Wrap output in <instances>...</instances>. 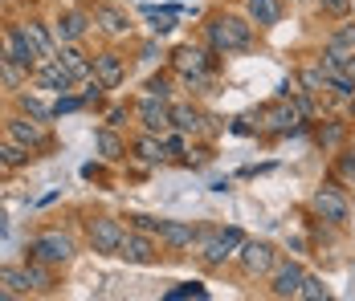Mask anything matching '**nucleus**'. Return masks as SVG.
<instances>
[{"mask_svg":"<svg viewBox=\"0 0 355 301\" xmlns=\"http://www.w3.org/2000/svg\"><path fill=\"white\" fill-rule=\"evenodd\" d=\"M205 45L216 57L245 53V49H253V21L237 17V12H213L209 25H205Z\"/></svg>","mask_w":355,"mask_h":301,"instance_id":"obj_1","label":"nucleus"},{"mask_svg":"<svg viewBox=\"0 0 355 301\" xmlns=\"http://www.w3.org/2000/svg\"><path fill=\"white\" fill-rule=\"evenodd\" d=\"M241 244H245L241 228H213V224H200V228H196L192 253H196V261H200L205 268H220L229 257H237Z\"/></svg>","mask_w":355,"mask_h":301,"instance_id":"obj_2","label":"nucleus"},{"mask_svg":"<svg viewBox=\"0 0 355 301\" xmlns=\"http://www.w3.org/2000/svg\"><path fill=\"white\" fill-rule=\"evenodd\" d=\"M311 216L327 224V228H347L352 224V200H347V192L339 188V183H322L315 188V196H311Z\"/></svg>","mask_w":355,"mask_h":301,"instance_id":"obj_3","label":"nucleus"},{"mask_svg":"<svg viewBox=\"0 0 355 301\" xmlns=\"http://www.w3.org/2000/svg\"><path fill=\"white\" fill-rule=\"evenodd\" d=\"M25 261H45V265L62 268L73 261V240L66 232H58V228H45V232H37L29 244H25Z\"/></svg>","mask_w":355,"mask_h":301,"instance_id":"obj_4","label":"nucleus"},{"mask_svg":"<svg viewBox=\"0 0 355 301\" xmlns=\"http://www.w3.org/2000/svg\"><path fill=\"white\" fill-rule=\"evenodd\" d=\"M4 134H8V138H17V143H25L33 155H41V151H49V147H53V131H49V122L29 118V114H12V118L4 122Z\"/></svg>","mask_w":355,"mask_h":301,"instance_id":"obj_5","label":"nucleus"},{"mask_svg":"<svg viewBox=\"0 0 355 301\" xmlns=\"http://www.w3.org/2000/svg\"><path fill=\"white\" fill-rule=\"evenodd\" d=\"M123 236H127V224H123L119 216H94V220L86 224V240H90V248H94L98 257H119Z\"/></svg>","mask_w":355,"mask_h":301,"instance_id":"obj_6","label":"nucleus"},{"mask_svg":"<svg viewBox=\"0 0 355 301\" xmlns=\"http://www.w3.org/2000/svg\"><path fill=\"white\" fill-rule=\"evenodd\" d=\"M278 261H282V257H278V248H274L270 240H245V244L237 248V265H241L245 277H270Z\"/></svg>","mask_w":355,"mask_h":301,"instance_id":"obj_7","label":"nucleus"},{"mask_svg":"<svg viewBox=\"0 0 355 301\" xmlns=\"http://www.w3.org/2000/svg\"><path fill=\"white\" fill-rule=\"evenodd\" d=\"M298 122H302V114H298L294 98H278V102H270V106H261V110H257V131L294 134V131H298Z\"/></svg>","mask_w":355,"mask_h":301,"instance_id":"obj_8","label":"nucleus"},{"mask_svg":"<svg viewBox=\"0 0 355 301\" xmlns=\"http://www.w3.org/2000/svg\"><path fill=\"white\" fill-rule=\"evenodd\" d=\"M29 82H33L37 90H53V94H73V90H78V77L62 66V57H58V53H53V57H41Z\"/></svg>","mask_w":355,"mask_h":301,"instance_id":"obj_9","label":"nucleus"},{"mask_svg":"<svg viewBox=\"0 0 355 301\" xmlns=\"http://www.w3.org/2000/svg\"><path fill=\"white\" fill-rule=\"evenodd\" d=\"M119 257L127 265H155L159 261V244L151 232H139V228H127L123 244H119Z\"/></svg>","mask_w":355,"mask_h":301,"instance_id":"obj_10","label":"nucleus"},{"mask_svg":"<svg viewBox=\"0 0 355 301\" xmlns=\"http://www.w3.org/2000/svg\"><path fill=\"white\" fill-rule=\"evenodd\" d=\"M135 118H139L143 131H151V134H168V131H172V102L143 94V98L135 102Z\"/></svg>","mask_w":355,"mask_h":301,"instance_id":"obj_11","label":"nucleus"},{"mask_svg":"<svg viewBox=\"0 0 355 301\" xmlns=\"http://www.w3.org/2000/svg\"><path fill=\"white\" fill-rule=\"evenodd\" d=\"M216 53L209 45H180L172 53V73H213Z\"/></svg>","mask_w":355,"mask_h":301,"instance_id":"obj_12","label":"nucleus"},{"mask_svg":"<svg viewBox=\"0 0 355 301\" xmlns=\"http://www.w3.org/2000/svg\"><path fill=\"white\" fill-rule=\"evenodd\" d=\"M302 281H306V268L298 261H278L270 273V298H298Z\"/></svg>","mask_w":355,"mask_h":301,"instance_id":"obj_13","label":"nucleus"},{"mask_svg":"<svg viewBox=\"0 0 355 301\" xmlns=\"http://www.w3.org/2000/svg\"><path fill=\"white\" fill-rule=\"evenodd\" d=\"M4 41H8V62H17V66H25L33 73L37 62H41V53H37V45L29 41L25 25H8V29H4Z\"/></svg>","mask_w":355,"mask_h":301,"instance_id":"obj_14","label":"nucleus"},{"mask_svg":"<svg viewBox=\"0 0 355 301\" xmlns=\"http://www.w3.org/2000/svg\"><path fill=\"white\" fill-rule=\"evenodd\" d=\"M90 25H94L90 8H66V12L53 21V37H58V45H66V41H82V37L90 33Z\"/></svg>","mask_w":355,"mask_h":301,"instance_id":"obj_15","label":"nucleus"},{"mask_svg":"<svg viewBox=\"0 0 355 301\" xmlns=\"http://www.w3.org/2000/svg\"><path fill=\"white\" fill-rule=\"evenodd\" d=\"M94 73L103 77L107 90H119L127 82V57L119 49H103V53H94Z\"/></svg>","mask_w":355,"mask_h":301,"instance_id":"obj_16","label":"nucleus"},{"mask_svg":"<svg viewBox=\"0 0 355 301\" xmlns=\"http://www.w3.org/2000/svg\"><path fill=\"white\" fill-rule=\"evenodd\" d=\"M131 155L147 163V167H159L168 159V147H164V134H151V131H139L131 138Z\"/></svg>","mask_w":355,"mask_h":301,"instance_id":"obj_17","label":"nucleus"},{"mask_svg":"<svg viewBox=\"0 0 355 301\" xmlns=\"http://www.w3.org/2000/svg\"><path fill=\"white\" fill-rule=\"evenodd\" d=\"M159 244H164L168 253L192 248V244H196V224H188V220H164V224H159Z\"/></svg>","mask_w":355,"mask_h":301,"instance_id":"obj_18","label":"nucleus"},{"mask_svg":"<svg viewBox=\"0 0 355 301\" xmlns=\"http://www.w3.org/2000/svg\"><path fill=\"white\" fill-rule=\"evenodd\" d=\"M90 17H94V25H98L107 37H127L131 33V17H127L123 8H114V4H94Z\"/></svg>","mask_w":355,"mask_h":301,"instance_id":"obj_19","label":"nucleus"},{"mask_svg":"<svg viewBox=\"0 0 355 301\" xmlns=\"http://www.w3.org/2000/svg\"><path fill=\"white\" fill-rule=\"evenodd\" d=\"M58 57H62V66H66L73 77H78V86H82V82L94 73V57H90V53H86L78 41H66V45H58Z\"/></svg>","mask_w":355,"mask_h":301,"instance_id":"obj_20","label":"nucleus"},{"mask_svg":"<svg viewBox=\"0 0 355 301\" xmlns=\"http://www.w3.org/2000/svg\"><path fill=\"white\" fill-rule=\"evenodd\" d=\"M245 12L257 29H274L286 17V0H245Z\"/></svg>","mask_w":355,"mask_h":301,"instance_id":"obj_21","label":"nucleus"},{"mask_svg":"<svg viewBox=\"0 0 355 301\" xmlns=\"http://www.w3.org/2000/svg\"><path fill=\"white\" fill-rule=\"evenodd\" d=\"M205 118H209V114H200L192 102H172V131H180V134H205Z\"/></svg>","mask_w":355,"mask_h":301,"instance_id":"obj_22","label":"nucleus"},{"mask_svg":"<svg viewBox=\"0 0 355 301\" xmlns=\"http://www.w3.org/2000/svg\"><path fill=\"white\" fill-rule=\"evenodd\" d=\"M0 285H4L12 298H29V293H33V277H29L25 261H21V265H0Z\"/></svg>","mask_w":355,"mask_h":301,"instance_id":"obj_23","label":"nucleus"},{"mask_svg":"<svg viewBox=\"0 0 355 301\" xmlns=\"http://www.w3.org/2000/svg\"><path fill=\"white\" fill-rule=\"evenodd\" d=\"M0 163L8 171H21L33 163V151L25 147V143H17V138H8V134H0Z\"/></svg>","mask_w":355,"mask_h":301,"instance_id":"obj_24","label":"nucleus"},{"mask_svg":"<svg viewBox=\"0 0 355 301\" xmlns=\"http://www.w3.org/2000/svg\"><path fill=\"white\" fill-rule=\"evenodd\" d=\"M94 147H98V155H103L107 163H119V159H127V143L114 134V127H103V131H94Z\"/></svg>","mask_w":355,"mask_h":301,"instance_id":"obj_25","label":"nucleus"},{"mask_svg":"<svg viewBox=\"0 0 355 301\" xmlns=\"http://www.w3.org/2000/svg\"><path fill=\"white\" fill-rule=\"evenodd\" d=\"M21 25H25V33H29V41L37 45L41 57H53L58 53V37H53V29L45 21H21Z\"/></svg>","mask_w":355,"mask_h":301,"instance_id":"obj_26","label":"nucleus"},{"mask_svg":"<svg viewBox=\"0 0 355 301\" xmlns=\"http://www.w3.org/2000/svg\"><path fill=\"white\" fill-rule=\"evenodd\" d=\"M143 17L151 21V37H168L172 29H176L180 8H155V4H147V8H143Z\"/></svg>","mask_w":355,"mask_h":301,"instance_id":"obj_27","label":"nucleus"},{"mask_svg":"<svg viewBox=\"0 0 355 301\" xmlns=\"http://www.w3.org/2000/svg\"><path fill=\"white\" fill-rule=\"evenodd\" d=\"M25 268H29V277H33V293H53V289H58L53 265H45V261H25Z\"/></svg>","mask_w":355,"mask_h":301,"instance_id":"obj_28","label":"nucleus"},{"mask_svg":"<svg viewBox=\"0 0 355 301\" xmlns=\"http://www.w3.org/2000/svg\"><path fill=\"white\" fill-rule=\"evenodd\" d=\"M29 77H33V73L25 66H17V62H8V57L0 62V86H4V90H21Z\"/></svg>","mask_w":355,"mask_h":301,"instance_id":"obj_29","label":"nucleus"},{"mask_svg":"<svg viewBox=\"0 0 355 301\" xmlns=\"http://www.w3.org/2000/svg\"><path fill=\"white\" fill-rule=\"evenodd\" d=\"M17 110H21V114H29V118H41V122H49V118H53V106H45V102L33 98V94H17Z\"/></svg>","mask_w":355,"mask_h":301,"instance_id":"obj_30","label":"nucleus"},{"mask_svg":"<svg viewBox=\"0 0 355 301\" xmlns=\"http://www.w3.org/2000/svg\"><path fill=\"white\" fill-rule=\"evenodd\" d=\"M298 90H306V94H315V98H319L322 90H327V73H322L319 66L302 69V73H298Z\"/></svg>","mask_w":355,"mask_h":301,"instance_id":"obj_31","label":"nucleus"},{"mask_svg":"<svg viewBox=\"0 0 355 301\" xmlns=\"http://www.w3.org/2000/svg\"><path fill=\"white\" fill-rule=\"evenodd\" d=\"M327 298H331V289L322 285V277L306 273V281H302V289H298V301H327Z\"/></svg>","mask_w":355,"mask_h":301,"instance_id":"obj_32","label":"nucleus"},{"mask_svg":"<svg viewBox=\"0 0 355 301\" xmlns=\"http://www.w3.org/2000/svg\"><path fill=\"white\" fill-rule=\"evenodd\" d=\"M327 45H331V49H343V53H355V21L339 25L335 33L327 37Z\"/></svg>","mask_w":355,"mask_h":301,"instance_id":"obj_33","label":"nucleus"},{"mask_svg":"<svg viewBox=\"0 0 355 301\" xmlns=\"http://www.w3.org/2000/svg\"><path fill=\"white\" fill-rule=\"evenodd\" d=\"M103 94H107L103 77H98V73H90V77L82 82V98H86V106H98V102H103Z\"/></svg>","mask_w":355,"mask_h":301,"instance_id":"obj_34","label":"nucleus"},{"mask_svg":"<svg viewBox=\"0 0 355 301\" xmlns=\"http://www.w3.org/2000/svg\"><path fill=\"white\" fill-rule=\"evenodd\" d=\"M73 110H86V98H82V94H58V102H53V118L73 114Z\"/></svg>","mask_w":355,"mask_h":301,"instance_id":"obj_35","label":"nucleus"},{"mask_svg":"<svg viewBox=\"0 0 355 301\" xmlns=\"http://www.w3.org/2000/svg\"><path fill=\"white\" fill-rule=\"evenodd\" d=\"M143 90H147V94H151V98H172V77H168V73H155V77H147V86H143Z\"/></svg>","mask_w":355,"mask_h":301,"instance_id":"obj_36","label":"nucleus"},{"mask_svg":"<svg viewBox=\"0 0 355 301\" xmlns=\"http://www.w3.org/2000/svg\"><path fill=\"white\" fill-rule=\"evenodd\" d=\"M180 82H184V90H192V94H209L213 73H180Z\"/></svg>","mask_w":355,"mask_h":301,"instance_id":"obj_37","label":"nucleus"},{"mask_svg":"<svg viewBox=\"0 0 355 301\" xmlns=\"http://www.w3.org/2000/svg\"><path fill=\"white\" fill-rule=\"evenodd\" d=\"M335 175H339L343 183H355V151H343V155L335 159Z\"/></svg>","mask_w":355,"mask_h":301,"instance_id":"obj_38","label":"nucleus"},{"mask_svg":"<svg viewBox=\"0 0 355 301\" xmlns=\"http://www.w3.org/2000/svg\"><path fill=\"white\" fill-rule=\"evenodd\" d=\"M343 134H347V127H343V122H331V127H322V131H319V143H322V147H335Z\"/></svg>","mask_w":355,"mask_h":301,"instance_id":"obj_39","label":"nucleus"},{"mask_svg":"<svg viewBox=\"0 0 355 301\" xmlns=\"http://www.w3.org/2000/svg\"><path fill=\"white\" fill-rule=\"evenodd\" d=\"M127 220H131V228L151 232V236H159V224H164V220H155V216H127Z\"/></svg>","mask_w":355,"mask_h":301,"instance_id":"obj_40","label":"nucleus"},{"mask_svg":"<svg viewBox=\"0 0 355 301\" xmlns=\"http://www.w3.org/2000/svg\"><path fill=\"white\" fill-rule=\"evenodd\" d=\"M205 293H209L205 285H180V289H172V293H168V301H180V298H205Z\"/></svg>","mask_w":355,"mask_h":301,"instance_id":"obj_41","label":"nucleus"},{"mask_svg":"<svg viewBox=\"0 0 355 301\" xmlns=\"http://www.w3.org/2000/svg\"><path fill=\"white\" fill-rule=\"evenodd\" d=\"M164 147H168V155H184V147H188V138H184V134H172V131H168V134H164Z\"/></svg>","mask_w":355,"mask_h":301,"instance_id":"obj_42","label":"nucleus"},{"mask_svg":"<svg viewBox=\"0 0 355 301\" xmlns=\"http://www.w3.org/2000/svg\"><path fill=\"white\" fill-rule=\"evenodd\" d=\"M322 12H331V17H347V8H352V0H319Z\"/></svg>","mask_w":355,"mask_h":301,"instance_id":"obj_43","label":"nucleus"},{"mask_svg":"<svg viewBox=\"0 0 355 301\" xmlns=\"http://www.w3.org/2000/svg\"><path fill=\"white\" fill-rule=\"evenodd\" d=\"M155 53H159V45H155V41H143V45H139V57H143V62H155Z\"/></svg>","mask_w":355,"mask_h":301,"instance_id":"obj_44","label":"nucleus"},{"mask_svg":"<svg viewBox=\"0 0 355 301\" xmlns=\"http://www.w3.org/2000/svg\"><path fill=\"white\" fill-rule=\"evenodd\" d=\"M123 118H127V106H114L107 114V127H123Z\"/></svg>","mask_w":355,"mask_h":301,"instance_id":"obj_45","label":"nucleus"},{"mask_svg":"<svg viewBox=\"0 0 355 301\" xmlns=\"http://www.w3.org/2000/svg\"><path fill=\"white\" fill-rule=\"evenodd\" d=\"M233 131H237V134H253V127H249V118H237V122H233Z\"/></svg>","mask_w":355,"mask_h":301,"instance_id":"obj_46","label":"nucleus"},{"mask_svg":"<svg viewBox=\"0 0 355 301\" xmlns=\"http://www.w3.org/2000/svg\"><path fill=\"white\" fill-rule=\"evenodd\" d=\"M8 57V41H4V29H0V62Z\"/></svg>","mask_w":355,"mask_h":301,"instance_id":"obj_47","label":"nucleus"},{"mask_svg":"<svg viewBox=\"0 0 355 301\" xmlns=\"http://www.w3.org/2000/svg\"><path fill=\"white\" fill-rule=\"evenodd\" d=\"M0 301H12V293H8V289H4V285H0Z\"/></svg>","mask_w":355,"mask_h":301,"instance_id":"obj_48","label":"nucleus"},{"mask_svg":"<svg viewBox=\"0 0 355 301\" xmlns=\"http://www.w3.org/2000/svg\"><path fill=\"white\" fill-rule=\"evenodd\" d=\"M4 175H8V167H4V163H0V179H4Z\"/></svg>","mask_w":355,"mask_h":301,"instance_id":"obj_49","label":"nucleus"},{"mask_svg":"<svg viewBox=\"0 0 355 301\" xmlns=\"http://www.w3.org/2000/svg\"><path fill=\"white\" fill-rule=\"evenodd\" d=\"M286 4H306V0H286Z\"/></svg>","mask_w":355,"mask_h":301,"instance_id":"obj_50","label":"nucleus"}]
</instances>
